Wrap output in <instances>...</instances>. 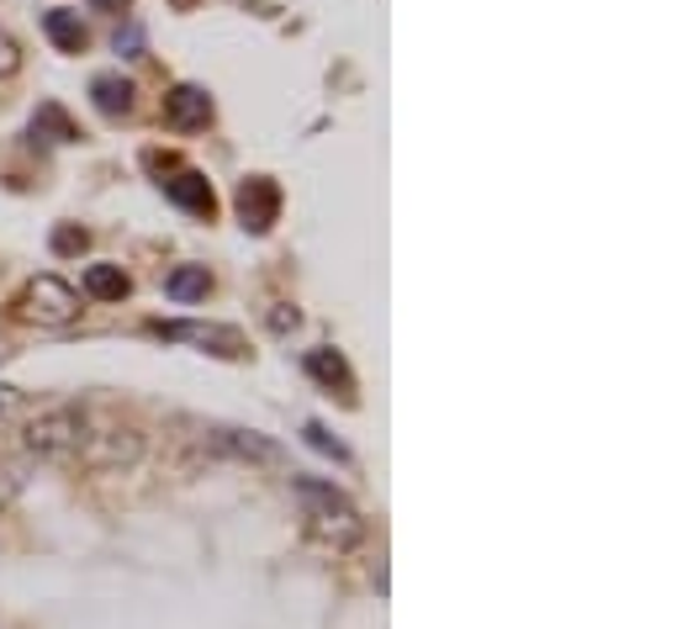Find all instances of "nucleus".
Returning <instances> with one entry per match:
<instances>
[{"mask_svg":"<svg viewBox=\"0 0 682 629\" xmlns=\"http://www.w3.org/2000/svg\"><path fill=\"white\" fill-rule=\"evenodd\" d=\"M292 492H296V503H302V513H307L313 534H317V539H328L334 551H349V545H360V539H366V518H360V509H355V503H349L334 482L296 476Z\"/></svg>","mask_w":682,"mask_h":629,"instance_id":"nucleus-1","label":"nucleus"},{"mask_svg":"<svg viewBox=\"0 0 682 629\" xmlns=\"http://www.w3.org/2000/svg\"><path fill=\"white\" fill-rule=\"evenodd\" d=\"M27 450L43 460H70L85 450V439H91V418L85 408H74V402H59V408H43L32 423H27Z\"/></svg>","mask_w":682,"mask_h":629,"instance_id":"nucleus-2","label":"nucleus"},{"mask_svg":"<svg viewBox=\"0 0 682 629\" xmlns=\"http://www.w3.org/2000/svg\"><path fill=\"white\" fill-rule=\"evenodd\" d=\"M17 307H22L27 323H74L80 317V296H74L70 281H59V275H38V281H27V291L17 296Z\"/></svg>","mask_w":682,"mask_h":629,"instance_id":"nucleus-3","label":"nucleus"},{"mask_svg":"<svg viewBox=\"0 0 682 629\" xmlns=\"http://www.w3.org/2000/svg\"><path fill=\"white\" fill-rule=\"evenodd\" d=\"M207 450L222 460H244V465H286V450L270 434H254V429H212Z\"/></svg>","mask_w":682,"mask_h":629,"instance_id":"nucleus-4","label":"nucleus"},{"mask_svg":"<svg viewBox=\"0 0 682 629\" xmlns=\"http://www.w3.org/2000/svg\"><path fill=\"white\" fill-rule=\"evenodd\" d=\"M275 212H281V191H275V180L249 175L244 186H239V218H244V228L249 233H270Z\"/></svg>","mask_w":682,"mask_h":629,"instance_id":"nucleus-5","label":"nucleus"},{"mask_svg":"<svg viewBox=\"0 0 682 629\" xmlns=\"http://www.w3.org/2000/svg\"><path fill=\"white\" fill-rule=\"evenodd\" d=\"M154 334H165V339H191V344H207L212 355H244V339L233 334V328H218V323H154Z\"/></svg>","mask_w":682,"mask_h":629,"instance_id":"nucleus-6","label":"nucleus"},{"mask_svg":"<svg viewBox=\"0 0 682 629\" xmlns=\"http://www.w3.org/2000/svg\"><path fill=\"white\" fill-rule=\"evenodd\" d=\"M144 450V439L133 434V429H106V434H91L85 439V450L80 455L91 460V465H133Z\"/></svg>","mask_w":682,"mask_h":629,"instance_id":"nucleus-7","label":"nucleus"},{"mask_svg":"<svg viewBox=\"0 0 682 629\" xmlns=\"http://www.w3.org/2000/svg\"><path fill=\"white\" fill-rule=\"evenodd\" d=\"M165 117H170V127L191 133V127L212 122V101H207V91H196V85H175L170 96H165Z\"/></svg>","mask_w":682,"mask_h":629,"instance_id":"nucleus-8","label":"nucleus"},{"mask_svg":"<svg viewBox=\"0 0 682 629\" xmlns=\"http://www.w3.org/2000/svg\"><path fill=\"white\" fill-rule=\"evenodd\" d=\"M165 186V196H170L175 207H186V212H196V218H212V186H207V175H196V170H180L175 180H159Z\"/></svg>","mask_w":682,"mask_h":629,"instance_id":"nucleus-9","label":"nucleus"},{"mask_svg":"<svg viewBox=\"0 0 682 629\" xmlns=\"http://www.w3.org/2000/svg\"><path fill=\"white\" fill-rule=\"evenodd\" d=\"M74 138H80V127L64 117V106H59V101H43L38 117H32V144H74Z\"/></svg>","mask_w":682,"mask_h":629,"instance_id":"nucleus-10","label":"nucleus"},{"mask_svg":"<svg viewBox=\"0 0 682 629\" xmlns=\"http://www.w3.org/2000/svg\"><path fill=\"white\" fill-rule=\"evenodd\" d=\"M91 96H96V112H106V117H127L133 112V85H127L123 74H96L91 80Z\"/></svg>","mask_w":682,"mask_h":629,"instance_id":"nucleus-11","label":"nucleus"},{"mask_svg":"<svg viewBox=\"0 0 682 629\" xmlns=\"http://www.w3.org/2000/svg\"><path fill=\"white\" fill-rule=\"evenodd\" d=\"M43 32H49V38L64 53H80V49H85V27H80V17H74V11H64V6L43 11Z\"/></svg>","mask_w":682,"mask_h":629,"instance_id":"nucleus-12","label":"nucleus"},{"mask_svg":"<svg viewBox=\"0 0 682 629\" xmlns=\"http://www.w3.org/2000/svg\"><path fill=\"white\" fill-rule=\"evenodd\" d=\"M207 291H212V275H207V265H180L170 281H165V296H170V302H201Z\"/></svg>","mask_w":682,"mask_h":629,"instance_id":"nucleus-13","label":"nucleus"},{"mask_svg":"<svg viewBox=\"0 0 682 629\" xmlns=\"http://www.w3.org/2000/svg\"><path fill=\"white\" fill-rule=\"evenodd\" d=\"M307 370H313L317 381H328V387H339L344 397L355 391V376H349V365H344L339 355H334V349H313V355H307Z\"/></svg>","mask_w":682,"mask_h":629,"instance_id":"nucleus-14","label":"nucleus"},{"mask_svg":"<svg viewBox=\"0 0 682 629\" xmlns=\"http://www.w3.org/2000/svg\"><path fill=\"white\" fill-rule=\"evenodd\" d=\"M85 291H91L96 302H123V296H127V275L117 265H91V270H85Z\"/></svg>","mask_w":682,"mask_h":629,"instance_id":"nucleus-15","label":"nucleus"},{"mask_svg":"<svg viewBox=\"0 0 682 629\" xmlns=\"http://www.w3.org/2000/svg\"><path fill=\"white\" fill-rule=\"evenodd\" d=\"M302 434H307V444H313V450H323V455H334V460H349V450H344V444H339V439H334V434H328L323 423H307Z\"/></svg>","mask_w":682,"mask_h":629,"instance_id":"nucleus-16","label":"nucleus"},{"mask_svg":"<svg viewBox=\"0 0 682 629\" xmlns=\"http://www.w3.org/2000/svg\"><path fill=\"white\" fill-rule=\"evenodd\" d=\"M112 43H117V53H123V59H138V53H144V27H138V22L117 27V38H112Z\"/></svg>","mask_w":682,"mask_h":629,"instance_id":"nucleus-17","label":"nucleus"},{"mask_svg":"<svg viewBox=\"0 0 682 629\" xmlns=\"http://www.w3.org/2000/svg\"><path fill=\"white\" fill-rule=\"evenodd\" d=\"M22 471H17V465H0V513L11 509V503H17V492H22Z\"/></svg>","mask_w":682,"mask_h":629,"instance_id":"nucleus-18","label":"nucleus"},{"mask_svg":"<svg viewBox=\"0 0 682 629\" xmlns=\"http://www.w3.org/2000/svg\"><path fill=\"white\" fill-rule=\"evenodd\" d=\"M17 70H22V53H17V43L0 32V80H11Z\"/></svg>","mask_w":682,"mask_h":629,"instance_id":"nucleus-19","label":"nucleus"},{"mask_svg":"<svg viewBox=\"0 0 682 629\" xmlns=\"http://www.w3.org/2000/svg\"><path fill=\"white\" fill-rule=\"evenodd\" d=\"M270 328H275V334L296 328V307H275V313H270Z\"/></svg>","mask_w":682,"mask_h":629,"instance_id":"nucleus-20","label":"nucleus"},{"mask_svg":"<svg viewBox=\"0 0 682 629\" xmlns=\"http://www.w3.org/2000/svg\"><path fill=\"white\" fill-rule=\"evenodd\" d=\"M53 249H59V254H70V249H85V233H74V228H64V233L53 239Z\"/></svg>","mask_w":682,"mask_h":629,"instance_id":"nucleus-21","label":"nucleus"},{"mask_svg":"<svg viewBox=\"0 0 682 629\" xmlns=\"http://www.w3.org/2000/svg\"><path fill=\"white\" fill-rule=\"evenodd\" d=\"M96 6H127V0H96Z\"/></svg>","mask_w":682,"mask_h":629,"instance_id":"nucleus-22","label":"nucleus"}]
</instances>
